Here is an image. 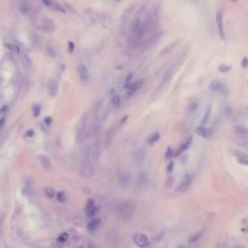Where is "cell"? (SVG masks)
Here are the masks:
<instances>
[{
	"label": "cell",
	"instance_id": "30bf717a",
	"mask_svg": "<svg viewBox=\"0 0 248 248\" xmlns=\"http://www.w3.org/2000/svg\"><path fill=\"white\" fill-rule=\"evenodd\" d=\"M191 183H192V176H186L182 180V181L180 183V185L177 186L176 191H177V192H180V193L185 192V191L188 189V188L190 187Z\"/></svg>",
	"mask_w": 248,
	"mask_h": 248
},
{
	"label": "cell",
	"instance_id": "484cf974",
	"mask_svg": "<svg viewBox=\"0 0 248 248\" xmlns=\"http://www.w3.org/2000/svg\"><path fill=\"white\" fill-rule=\"evenodd\" d=\"M237 161L242 165H248V155L247 154H238Z\"/></svg>",
	"mask_w": 248,
	"mask_h": 248
},
{
	"label": "cell",
	"instance_id": "e0dca14e",
	"mask_svg": "<svg viewBox=\"0 0 248 248\" xmlns=\"http://www.w3.org/2000/svg\"><path fill=\"white\" fill-rule=\"evenodd\" d=\"M38 159H39L41 165H42V167L45 170H49L52 168V163H50L49 157H47L46 155H40Z\"/></svg>",
	"mask_w": 248,
	"mask_h": 248
},
{
	"label": "cell",
	"instance_id": "7402d4cb",
	"mask_svg": "<svg viewBox=\"0 0 248 248\" xmlns=\"http://www.w3.org/2000/svg\"><path fill=\"white\" fill-rule=\"evenodd\" d=\"M228 245V237L226 235H223L218 240V248H226Z\"/></svg>",
	"mask_w": 248,
	"mask_h": 248
},
{
	"label": "cell",
	"instance_id": "ffe728a7",
	"mask_svg": "<svg viewBox=\"0 0 248 248\" xmlns=\"http://www.w3.org/2000/svg\"><path fill=\"white\" fill-rule=\"evenodd\" d=\"M235 131L237 135H240L241 137H247L248 136V128L244 127V126H236L235 127Z\"/></svg>",
	"mask_w": 248,
	"mask_h": 248
},
{
	"label": "cell",
	"instance_id": "d6986e66",
	"mask_svg": "<svg viewBox=\"0 0 248 248\" xmlns=\"http://www.w3.org/2000/svg\"><path fill=\"white\" fill-rule=\"evenodd\" d=\"M192 143H193V137H190L189 139H188V140L185 141V143L180 146V148L178 149V151L176 152V156H177L178 154H180V153H182V152H184V151L187 150V149H189V148H190V146L192 145Z\"/></svg>",
	"mask_w": 248,
	"mask_h": 248
},
{
	"label": "cell",
	"instance_id": "603a6c76",
	"mask_svg": "<svg viewBox=\"0 0 248 248\" xmlns=\"http://www.w3.org/2000/svg\"><path fill=\"white\" fill-rule=\"evenodd\" d=\"M45 193H46V195H47L48 198H49V199L54 198V197H56V190H54L52 187H49V186L45 188Z\"/></svg>",
	"mask_w": 248,
	"mask_h": 248
},
{
	"label": "cell",
	"instance_id": "d4e9b609",
	"mask_svg": "<svg viewBox=\"0 0 248 248\" xmlns=\"http://www.w3.org/2000/svg\"><path fill=\"white\" fill-rule=\"evenodd\" d=\"M203 235H204V231L197 232L196 234H194V235H193V236L190 237V240H189V243H194V242H196L197 240H199Z\"/></svg>",
	"mask_w": 248,
	"mask_h": 248
},
{
	"label": "cell",
	"instance_id": "9a60e30c",
	"mask_svg": "<svg viewBox=\"0 0 248 248\" xmlns=\"http://www.w3.org/2000/svg\"><path fill=\"white\" fill-rule=\"evenodd\" d=\"M100 223H101V220L99 217L92 218L91 221L88 223V225H87V230H88V231H91V232L96 231V230L98 229V227L100 226Z\"/></svg>",
	"mask_w": 248,
	"mask_h": 248
},
{
	"label": "cell",
	"instance_id": "8fae6325",
	"mask_svg": "<svg viewBox=\"0 0 248 248\" xmlns=\"http://www.w3.org/2000/svg\"><path fill=\"white\" fill-rule=\"evenodd\" d=\"M81 174L84 177H91L93 176V168L89 162H84L81 168Z\"/></svg>",
	"mask_w": 248,
	"mask_h": 248
},
{
	"label": "cell",
	"instance_id": "7a4b0ae2",
	"mask_svg": "<svg viewBox=\"0 0 248 248\" xmlns=\"http://www.w3.org/2000/svg\"><path fill=\"white\" fill-rule=\"evenodd\" d=\"M135 213V205L132 202H126L125 204L122 205L120 209V214L123 218L125 219H130Z\"/></svg>",
	"mask_w": 248,
	"mask_h": 248
},
{
	"label": "cell",
	"instance_id": "d590c367",
	"mask_svg": "<svg viewBox=\"0 0 248 248\" xmlns=\"http://www.w3.org/2000/svg\"><path fill=\"white\" fill-rule=\"evenodd\" d=\"M172 154H173V153H172V149H171V148H168V151H167V153H166V158L169 159V158L172 156Z\"/></svg>",
	"mask_w": 248,
	"mask_h": 248
},
{
	"label": "cell",
	"instance_id": "cb8c5ba5",
	"mask_svg": "<svg viewBox=\"0 0 248 248\" xmlns=\"http://www.w3.org/2000/svg\"><path fill=\"white\" fill-rule=\"evenodd\" d=\"M112 104L113 107H119L121 104V98L118 94H114L112 97Z\"/></svg>",
	"mask_w": 248,
	"mask_h": 248
},
{
	"label": "cell",
	"instance_id": "3957f363",
	"mask_svg": "<svg viewBox=\"0 0 248 248\" xmlns=\"http://www.w3.org/2000/svg\"><path fill=\"white\" fill-rule=\"evenodd\" d=\"M133 241L135 242V244H137L141 248H146L149 246L148 237L145 235H144V234H141V233H137L133 236Z\"/></svg>",
	"mask_w": 248,
	"mask_h": 248
},
{
	"label": "cell",
	"instance_id": "60d3db41",
	"mask_svg": "<svg viewBox=\"0 0 248 248\" xmlns=\"http://www.w3.org/2000/svg\"><path fill=\"white\" fill-rule=\"evenodd\" d=\"M180 248H185L184 246H182V247H180Z\"/></svg>",
	"mask_w": 248,
	"mask_h": 248
},
{
	"label": "cell",
	"instance_id": "74e56055",
	"mask_svg": "<svg viewBox=\"0 0 248 248\" xmlns=\"http://www.w3.org/2000/svg\"><path fill=\"white\" fill-rule=\"evenodd\" d=\"M173 163L171 162V163L169 164V166H168V171H169V172L173 171Z\"/></svg>",
	"mask_w": 248,
	"mask_h": 248
},
{
	"label": "cell",
	"instance_id": "ac0fdd59",
	"mask_svg": "<svg viewBox=\"0 0 248 248\" xmlns=\"http://www.w3.org/2000/svg\"><path fill=\"white\" fill-rule=\"evenodd\" d=\"M210 88L212 90H215V91H220V92H224L226 88H225V86L223 84H221L220 81H214L210 84Z\"/></svg>",
	"mask_w": 248,
	"mask_h": 248
},
{
	"label": "cell",
	"instance_id": "9c48e42d",
	"mask_svg": "<svg viewBox=\"0 0 248 248\" xmlns=\"http://www.w3.org/2000/svg\"><path fill=\"white\" fill-rule=\"evenodd\" d=\"M216 24L220 37L222 39H225V32H224V24H223V13L221 11L217 12L216 15Z\"/></svg>",
	"mask_w": 248,
	"mask_h": 248
},
{
	"label": "cell",
	"instance_id": "f35d334b",
	"mask_svg": "<svg viewBox=\"0 0 248 248\" xmlns=\"http://www.w3.org/2000/svg\"><path fill=\"white\" fill-rule=\"evenodd\" d=\"M88 248H96V247H95V245L93 244V243H89Z\"/></svg>",
	"mask_w": 248,
	"mask_h": 248
},
{
	"label": "cell",
	"instance_id": "f546056e",
	"mask_svg": "<svg viewBox=\"0 0 248 248\" xmlns=\"http://www.w3.org/2000/svg\"><path fill=\"white\" fill-rule=\"evenodd\" d=\"M218 70L221 72V73H224V74H225V73H228L229 71L232 70V66L227 65V64H221V65L219 66Z\"/></svg>",
	"mask_w": 248,
	"mask_h": 248
},
{
	"label": "cell",
	"instance_id": "5b68a950",
	"mask_svg": "<svg viewBox=\"0 0 248 248\" xmlns=\"http://www.w3.org/2000/svg\"><path fill=\"white\" fill-rule=\"evenodd\" d=\"M40 28L43 31L47 32V33H52V32L56 30V26H54L53 21L49 19V17H45L42 20L40 24Z\"/></svg>",
	"mask_w": 248,
	"mask_h": 248
},
{
	"label": "cell",
	"instance_id": "836d02e7",
	"mask_svg": "<svg viewBox=\"0 0 248 248\" xmlns=\"http://www.w3.org/2000/svg\"><path fill=\"white\" fill-rule=\"evenodd\" d=\"M248 66V58L247 57H244L241 60V67L242 68H246Z\"/></svg>",
	"mask_w": 248,
	"mask_h": 248
},
{
	"label": "cell",
	"instance_id": "1f68e13d",
	"mask_svg": "<svg viewBox=\"0 0 248 248\" xmlns=\"http://www.w3.org/2000/svg\"><path fill=\"white\" fill-rule=\"evenodd\" d=\"M210 112H211V107H210V106H208V110H206V112H205V116L203 118V122H202V124H203V125H205V123H208V119H209V116H210Z\"/></svg>",
	"mask_w": 248,
	"mask_h": 248
},
{
	"label": "cell",
	"instance_id": "e575fe53",
	"mask_svg": "<svg viewBox=\"0 0 248 248\" xmlns=\"http://www.w3.org/2000/svg\"><path fill=\"white\" fill-rule=\"evenodd\" d=\"M74 48H75V45L73 42H69V52H73L74 50Z\"/></svg>",
	"mask_w": 248,
	"mask_h": 248
},
{
	"label": "cell",
	"instance_id": "b9f144b4",
	"mask_svg": "<svg viewBox=\"0 0 248 248\" xmlns=\"http://www.w3.org/2000/svg\"><path fill=\"white\" fill-rule=\"evenodd\" d=\"M117 1H119V0H117Z\"/></svg>",
	"mask_w": 248,
	"mask_h": 248
},
{
	"label": "cell",
	"instance_id": "4dcf8cb0",
	"mask_svg": "<svg viewBox=\"0 0 248 248\" xmlns=\"http://www.w3.org/2000/svg\"><path fill=\"white\" fill-rule=\"evenodd\" d=\"M159 139H160V134H159V133H155V134L151 135V136L148 138V143L152 145V144H154V143H156V141H157Z\"/></svg>",
	"mask_w": 248,
	"mask_h": 248
},
{
	"label": "cell",
	"instance_id": "52a82bcc",
	"mask_svg": "<svg viewBox=\"0 0 248 248\" xmlns=\"http://www.w3.org/2000/svg\"><path fill=\"white\" fill-rule=\"evenodd\" d=\"M42 1L46 6L52 9L54 11H57L59 13L65 12V10H64V8L62 7L61 4H59L57 1H56V0H42Z\"/></svg>",
	"mask_w": 248,
	"mask_h": 248
},
{
	"label": "cell",
	"instance_id": "d6a6232c",
	"mask_svg": "<svg viewBox=\"0 0 248 248\" xmlns=\"http://www.w3.org/2000/svg\"><path fill=\"white\" fill-rule=\"evenodd\" d=\"M47 53L49 54V56H50V57H54L56 56V50H54V49L52 48V47H47Z\"/></svg>",
	"mask_w": 248,
	"mask_h": 248
},
{
	"label": "cell",
	"instance_id": "83f0119b",
	"mask_svg": "<svg viewBox=\"0 0 248 248\" xmlns=\"http://www.w3.org/2000/svg\"><path fill=\"white\" fill-rule=\"evenodd\" d=\"M32 113H33V116L35 117H37L40 116V113H41V107L40 105L38 104H34L32 106Z\"/></svg>",
	"mask_w": 248,
	"mask_h": 248
},
{
	"label": "cell",
	"instance_id": "4316f807",
	"mask_svg": "<svg viewBox=\"0 0 248 248\" xmlns=\"http://www.w3.org/2000/svg\"><path fill=\"white\" fill-rule=\"evenodd\" d=\"M56 199L58 202H60V203H64V202L66 201L67 199V195H66V193L64 192V191H59L57 194L56 195Z\"/></svg>",
	"mask_w": 248,
	"mask_h": 248
},
{
	"label": "cell",
	"instance_id": "f1b7e54d",
	"mask_svg": "<svg viewBox=\"0 0 248 248\" xmlns=\"http://www.w3.org/2000/svg\"><path fill=\"white\" fill-rule=\"evenodd\" d=\"M68 238H69L68 233H62L61 235H59V237H57V241L59 243H64L68 240Z\"/></svg>",
	"mask_w": 248,
	"mask_h": 248
},
{
	"label": "cell",
	"instance_id": "277c9868",
	"mask_svg": "<svg viewBox=\"0 0 248 248\" xmlns=\"http://www.w3.org/2000/svg\"><path fill=\"white\" fill-rule=\"evenodd\" d=\"M20 10L22 14H24V15L30 16L31 14H33L34 12L33 4H32L30 0H22L20 4Z\"/></svg>",
	"mask_w": 248,
	"mask_h": 248
},
{
	"label": "cell",
	"instance_id": "6da1fadb",
	"mask_svg": "<svg viewBox=\"0 0 248 248\" xmlns=\"http://www.w3.org/2000/svg\"><path fill=\"white\" fill-rule=\"evenodd\" d=\"M157 29V16L154 12L141 17L140 15L135 17L131 24L130 31V45L132 48H144L149 46L152 42Z\"/></svg>",
	"mask_w": 248,
	"mask_h": 248
},
{
	"label": "cell",
	"instance_id": "ba28073f",
	"mask_svg": "<svg viewBox=\"0 0 248 248\" xmlns=\"http://www.w3.org/2000/svg\"><path fill=\"white\" fill-rule=\"evenodd\" d=\"M96 210H97V208H96L94 200L89 199L88 201H87L86 205H85V213L87 215V217L92 218L96 213Z\"/></svg>",
	"mask_w": 248,
	"mask_h": 248
},
{
	"label": "cell",
	"instance_id": "7c38bea8",
	"mask_svg": "<svg viewBox=\"0 0 248 248\" xmlns=\"http://www.w3.org/2000/svg\"><path fill=\"white\" fill-rule=\"evenodd\" d=\"M145 81L144 80H139L135 81L134 84H131L129 87H128V91H127V97H131V96L134 94L135 92H137L141 86H143Z\"/></svg>",
	"mask_w": 248,
	"mask_h": 248
},
{
	"label": "cell",
	"instance_id": "5bb4252c",
	"mask_svg": "<svg viewBox=\"0 0 248 248\" xmlns=\"http://www.w3.org/2000/svg\"><path fill=\"white\" fill-rule=\"evenodd\" d=\"M57 88L58 87H57L56 81L53 80H49V81L48 82V91H49V95L54 97L57 93Z\"/></svg>",
	"mask_w": 248,
	"mask_h": 248
},
{
	"label": "cell",
	"instance_id": "8992f818",
	"mask_svg": "<svg viewBox=\"0 0 248 248\" xmlns=\"http://www.w3.org/2000/svg\"><path fill=\"white\" fill-rule=\"evenodd\" d=\"M78 75H79L81 81L84 82L88 81L89 78H90L88 69H87L84 64H80V65L78 66Z\"/></svg>",
	"mask_w": 248,
	"mask_h": 248
},
{
	"label": "cell",
	"instance_id": "44dd1931",
	"mask_svg": "<svg viewBox=\"0 0 248 248\" xmlns=\"http://www.w3.org/2000/svg\"><path fill=\"white\" fill-rule=\"evenodd\" d=\"M148 178L145 173H141V176L138 177V184L140 186H145L148 184Z\"/></svg>",
	"mask_w": 248,
	"mask_h": 248
},
{
	"label": "cell",
	"instance_id": "4fadbf2b",
	"mask_svg": "<svg viewBox=\"0 0 248 248\" xmlns=\"http://www.w3.org/2000/svg\"><path fill=\"white\" fill-rule=\"evenodd\" d=\"M212 129L208 127H205V126H200L196 129V134H198L199 136H201L202 138H208L212 135Z\"/></svg>",
	"mask_w": 248,
	"mask_h": 248
},
{
	"label": "cell",
	"instance_id": "8d00e7d4",
	"mask_svg": "<svg viewBox=\"0 0 248 248\" xmlns=\"http://www.w3.org/2000/svg\"><path fill=\"white\" fill-rule=\"evenodd\" d=\"M4 124H5V118L0 119V131L2 130V128H3V126H4Z\"/></svg>",
	"mask_w": 248,
	"mask_h": 248
},
{
	"label": "cell",
	"instance_id": "ab89813d",
	"mask_svg": "<svg viewBox=\"0 0 248 248\" xmlns=\"http://www.w3.org/2000/svg\"><path fill=\"white\" fill-rule=\"evenodd\" d=\"M232 1H233V2H236V1H237V0H232Z\"/></svg>",
	"mask_w": 248,
	"mask_h": 248
},
{
	"label": "cell",
	"instance_id": "2e32d148",
	"mask_svg": "<svg viewBox=\"0 0 248 248\" xmlns=\"http://www.w3.org/2000/svg\"><path fill=\"white\" fill-rule=\"evenodd\" d=\"M130 176L126 172H121L119 173V183L122 185V187H126L129 184Z\"/></svg>",
	"mask_w": 248,
	"mask_h": 248
}]
</instances>
